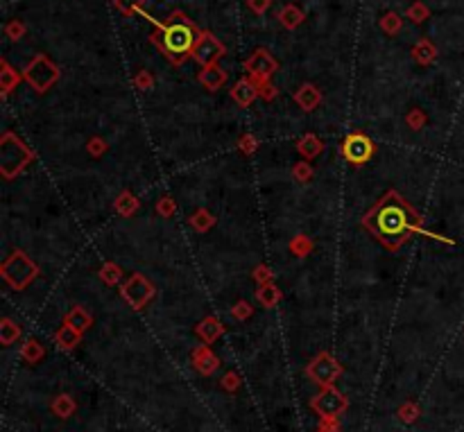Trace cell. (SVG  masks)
Listing matches in <instances>:
<instances>
[{
	"mask_svg": "<svg viewBox=\"0 0 464 432\" xmlns=\"http://www.w3.org/2000/svg\"><path fill=\"white\" fill-rule=\"evenodd\" d=\"M249 315H251V308H249L247 301H238V304L233 306V317H235V320H245V317H249Z\"/></svg>",
	"mask_w": 464,
	"mask_h": 432,
	"instance_id": "cell-40",
	"label": "cell"
},
{
	"mask_svg": "<svg viewBox=\"0 0 464 432\" xmlns=\"http://www.w3.org/2000/svg\"><path fill=\"white\" fill-rule=\"evenodd\" d=\"M428 7L421 3V0H417V3H412L410 7H408V12H405V16L412 21V23H423L428 19Z\"/></svg>",
	"mask_w": 464,
	"mask_h": 432,
	"instance_id": "cell-27",
	"label": "cell"
},
{
	"mask_svg": "<svg viewBox=\"0 0 464 432\" xmlns=\"http://www.w3.org/2000/svg\"><path fill=\"white\" fill-rule=\"evenodd\" d=\"M408 125L417 132V129H421L423 125H426V116H423V111L421 109H412L410 113H408Z\"/></svg>",
	"mask_w": 464,
	"mask_h": 432,
	"instance_id": "cell-35",
	"label": "cell"
},
{
	"mask_svg": "<svg viewBox=\"0 0 464 432\" xmlns=\"http://www.w3.org/2000/svg\"><path fill=\"white\" fill-rule=\"evenodd\" d=\"M256 299H258L265 308H274L276 304H279L281 292L276 290L272 283H263V285H260V290L256 292Z\"/></svg>",
	"mask_w": 464,
	"mask_h": 432,
	"instance_id": "cell-24",
	"label": "cell"
},
{
	"mask_svg": "<svg viewBox=\"0 0 464 432\" xmlns=\"http://www.w3.org/2000/svg\"><path fill=\"white\" fill-rule=\"evenodd\" d=\"M154 292L157 290H154L152 281L136 272V274L129 276L127 283H123V288H120V297H123L127 304L134 308V311H141V308H145L154 299Z\"/></svg>",
	"mask_w": 464,
	"mask_h": 432,
	"instance_id": "cell-7",
	"label": "cell"
},
{
	"mask_svg": "<svg viewBox=\"0 0 464 432\" xmlns=\"http://www.w3.org/2000/svg\"><path fill=\"white\" fill-rule=\"evenodd\" d=\"M224 55H226V48H224L222 41H220L215 35H211V32L202 30L197 35V39H195L191 59L197 61L202 68H206V66H213V63H218Z\"/></svg>",
	"mask_w": 464,
	"mask_h": 432,
	"instance_id": "cell-6",
	"label": "cell"
},
{
	"mask_svg": "<svg viewBox=\"0 0 464 432\" xmlns=\"http://www.w3.org/2000/svg\"><path fill=\"white\" fill-rule=\"evenodd\" d=\"M437 57V48L430 43L428 39H421L417 43L412 46V59L421 63V66H428V63H433Z\"/></svg>",
	"mask_w": 464,
	"mask_h": 432,
	"instance_id": "cell-17",
	"label": "cell"
},
{
	"mask_svg": "<svg viewBox=\"0 0 464 432\" xmlns=\"http://www.w3.org/2000/svg\"><path fill=\"white\" fill-rule=\"evenodd\" d=\"M290 247H292V251H295L297 256H306L308 251H311L313 244H311V240L306 238V235H299V238H297L295 242H292Z\"/></svg>",
	"mask_w": 464,
	"mask_h": 432,
	"instance_id": "cell-34",
	"label": "cell"
},
{
	"mask_svg": "<svg viewBox=\"0 0 464 432\" xmlns=\"http://www.w3.org/2000/svg\"><path fill=\"white\" fill-rule=\"evenodd\" d=\"M362 226L389 251H396L410 238V233L419 231L421 217L403 199V195H398L396 190H387L362 217Z\"/></svg>",
	"mask_w": 464,
	"mask_h": 432,
	"instance_id": "cell-1",
	"label": "cell"
},
{
	"mask_svg": "<svg viewBox=\"0 0 464 432\" xmlns=\"http://www.w3.org/2000/svg\"><path fill=\"white\" fill-rule=\"evenodd\" d=\"M113 208H116L123 217H132L138 210V199L132 193L125 190V193H120V197L116 199V204H113Z\"/></svg>",
	"mask_w": 464,
	"mask_h": 432,
	"instance_id": "cell-20",
	"label": "cell"
},
{
	"mask_svg": "<svg viewBox=\"0 0 464 432\" xmlns=\"http://www.w3.org/2000/svg\"><path fill=\"white\" fill-rule=\"evenodd\" d=\"M313 407H315V412L322 414L324 419H333V417H338V414L345 412L347 401H345V396L338 392V389L327 387L322 394H317L313 398Z\"/></svg>",
	"mask_w": 464,
	"mask_h": 432,
	"instance_id": "cell-10",
	"label": "cell"
},
{
	"mask_svg": "<svg viewBox=\"0 0 464 432\" xmlns=\"http://www.w3.org/2000/svg\"><path fill=\"white\" fill-rule=\"evenodd\" d=\"M143 14L145 19H150L157 30L152 32V43L159 48L161 52H164L170 63H175V66H182V63L188 59L191 52H193V46H195V39L200 35V28L195 26V23L186 16L184 12H173L168 16V21H157L148 16L143 10L138 12Z\"/></svg>",
	"mask_w": 464,
	"mask_h": 432,
	"instance_id": "cell-2",
	"label": "cell"
},
{
	"mask_svg": "<svg viewBox=\"0 0 464 432\" xmlns=\"http://www.w3.org/2000/svg\"><path fill=\"white\" fill-rule=\"evenodd\" d=\"M295 102L304 111H315L322 102V93L315 84H301L295 93Z\"/></svg>",
	"mask_w": 464,
	"mask_h": 432,
	"instance_id": "cell-14",
	"label": "cell"
},
{
	"mask_svg": "<svg viewBox=\"0 0 464 432\" xmlns=\"http://www.w3.org/2000/svg\"><path fill=\"white\" fill-rule=\"evenodd\" d=\"M100 276H102V281H104V283L116 285L120 279H123V270H120V267H118L116 263H107V265L102 267Z\"/></svg>",
	"mask_w": 464,
	"mask_h": 432,
	"instance_id": "cell-28",
	"label": "cell"
},
{
	"mask_svg": "<svg viewBox=\"0 0 464 432\" xmlns=\"http://www.w3.org/2000/svg\"><path fill=\"white\" fill-rule=\"evenodd\" d=\"M254 276H256V279H258V281H265V283H272V281H270V274H267V267H265V265H260V267H258V270L254 272Z\"/></svg>",
	"mask_w": 464,
	"mask_h": 432,
	"instance_id": "cell-43",
	"label": "cell"
},
{
	"mask_svg": "<svg viewBox=\"0 0 464 432\" xmlns=\"http://www.w3.org/2000/svg\"><path fill=\"white\" fill-rule=\"evenodd\" d=\"M245 70H247V77L254 79L256 84H263V81H270V77L279 70V61H276L265 48H256L245 59Z\"/></svg>",
	"mask_w": 464,
	"mask_h": 432,
	"instance_id": "cell-8",
	"label": "cell"
},
{
	"mask_svg": "<svg viewBox=\"0 0 464 432\" xmlns=\"http://www.w3.org/2000/svg\"><path fill=\"white\" fill-rule=\"evenodd\" d=\"M258 97H263V100H274L276 88L270 84V81H263V84H258Z\"/></svg>",
	"mask_w": 464,
	"mask_h": 432,
	"instance_id": "cell-39",
	"label": "cell"
},
{
	"mask_svg": "<svg viewBox=\"0 0 464 432\" xmlns=\"http://www.w3.org/2000/svg\"><path fill=\"white\" fill-rule=\"evenodd\" d=\"M401 26H403V19L396 12H387L380 19V30L385 32V35H389V37L398 35V32H401Z\"/></svg>",
	"mask_w": 464,
	"mask_h": 432,
	"instance_id": "cell-25",
	"label": "cell"
},
{
	"mask_svg": "<svg viewBox=\"0 0 464 432\" xmlns=\"http://www.w3.org/2000/svg\"><path fill=\"white\" fill-rule=\"evenodd\" d=\"M88 152L95 154V157H100V154L107 152V145H104L102 138H93V141H88Z\"/></svg>",
	"mask_w": 464,
	"mask_h": 432,
	"instance_id": "cell-42",
	"label": "cell"
},
{
	"mask_svg": "<svg viewBox=\"0 0 464 432\" xmlns=\"http://www.w3.org/2000/svg\"><path fill=\"white\" fill-rule=\"evenodd\" d=\"M23 77V72L14 70L10 66V61L3 59L0 61V88H3V95H10L16 86H19V81Z\"/></svg>",
	"mask_w": 464,
	"mask_h": 432,
	"instance_id": "cell-16",
	"label": "cell"
},
{
	"mask_svg": "<svg viewBox=\"0 0 464 432\" xmlns=\"http://www.w3.org/2000/svg\"><path fill=\"white\" fill-rule=\"evenodd\" d=\"M222 324H220L215 317H206L204 322H202L200 326H197V333L202 337H204L206 342H213L218 335H222Z\"/></svg>",
	"mask_w": 464,
	"mask_h": 432,
	"instance_id": "cell-23",
	"label": "cell"
},
{
	"mask_svg": "<svg viewBox=\"0 0 464 432\" xmlns=\"http://www.w3.org/2000/svg\"><path fill=\"white\" fill-rule=\"evenodd\" d=\"M276 19H279V23L286 30H295V28L301 26V23H304L306 16H304V12H301L295 3H290V5H283L281 7L279 14H276Z\"/></svg>",
	"mask_w": 464,
	"mask_h": 432,
	"instance_id": "cell-15",
	"label": "cell"
},
{
	"mask_svg": "<svg viewBox=\"0 0 464 432\" xmlns=\"http://www.w3.org/2000/svg\"><path fill=\"white\" fill-rule=\"evenodd\" d=\"M143 3H145V0H113V5H116L125 16L138 14V12L143 10Z\"/></svg>",
	"mask_w": 464,
	"mask_h": 432,
	"instance_id": "cell-29",
	"label": "cell"
},
{
	"mask_svg": "<svg viewBox=\"0 0 464 432\" xmlns=\"http://www.w3.org/2000/svg\"><path fill=\"white\" fill-rule=\"evenodd\" d=\"M270 5H272V0H247V7L254 14H265Z\"/></svg>",
	"mask_w": 464,
	"mask_h": 432,
	"instance_id": "cell-38",
	"label": "cell"
},
{
	"mask_svg": "<svg viewBox=\"0 0 464 432\" xmlns=\"http://www.w3.org/2000/svg\"><path fill=\"white\" fill-rule=\"evenodd\" d=\"M5 35L10 37L12 41H19V39L26 37V26H23L19 19H14V21H10L5 26Z\"/></svg>",
	"mask_w": 464,
	"mask_h": 432,
	"instance_id": "cell-30",
	"label": "cell"
},
{
	"mask_svg": "<svg viewBox=\"0 0 464 432\" xmlns=\"http://www.w3.org/2000/svg\"><path fill=\"white\" fill-rule=\"evenodd\" d=\"M44 353V348L39 346V342L37 340H28V344H26V348H23V355L26 357H30V360H35V355L39 357Z\"/></svg>",
	"mask_w": 464,
	"mask_h": 432,
	"instance_id": "cell-36",
	"label": "cell"
},
{
	"mask_svg": "<svg viewBox=\"0 0 464 432\" xmlns=\"http://www.w3.org/2000/svg\"><path fill=\"white\" fill-rule=\"evenodd\" d=\"M157 210H159V215L170 217V215L175 213V204H173V199H170V197L159 199V204H157Z\"/></svg>",
	"mask_w": 464,
	"mask_h": 432,
	"instance_id": "cell-37",
	"label": "cell"
},
{
	"mask_svg": "<svg viewBox=\"0 0 464 432\" xmlns=\"http://www.w3.org/2000/svg\"><path fill=\"white\" fill-rule=\"evenodd\" d=\"M342 157H345L351 166H362V163H367L374 154V143L369 136H365L362 132H354L349 134L345 141H342Z\"/></svg>",
	"mask_w": 464,
	"mask_h": 432,
	"instance_id": "cell-9",
	"label": "cell"
},
{
	"mask_svg": "<svg viewBox=\"0 0 464 432\" xmlns=\"http://www.w3.org/2000/svg\"><path fill=\"white\" fill-rule=\"evenodd\" d=\"M308 376L315 382H320V385H331L340 376V364L329 353H320L308 364Z\"/></svg>",
	"mask_w": 464,
	"mask_h": 432,
	"instance_id": "cell-11",
	"label": "cell"
},
{
	"mask_svg": "<svg viewBox=\"0 0 464 432\" xmlns=\"http://www.w3.org/2000/svg\"><path fill=\"white\" fill-rule=\"evenodd\" d=\"M32 159H35V154L19 136L12 132L3 134V141H0V173H3L5 179H14Z\"/></svg>",
	"mask_w": 464,
	"mask_h": 432,
	"instance_id": "cell-3",
	"label": "cell"
},
{
	"mask_svg": "<svg viewBox=\"0 0 464 432\" xmlns=\"http://www.w3.org/2000/svg\"><path fill=\"white\" fill-rule=\"evenodd\" d=\"M197 366H200V369L204 371V373H209V371H213L215 366H218V360L206 351V348H202V351L197 353Z\"/></svg>",
	"mask_w": 464,
	"mask_h": 432,
	"instance_id": "cell-31",
	"label": "cell"
},
{
	"mask_svg": "<svg viewBox=\"0 0 464 432\" xmlns=\"http://www.w3.org/2000/svg\"><path fill=\"white\" fill-rule=\"evenodd\" d=\"M297 150H299V154L304 159H315L317 154H320L322 150H324V145H322V141L317 138L315 134H306V136H301L299 138V143H297Z\"/></svg>",
	"mask_w": 464,
	"mask_h": 432,
	"instance_id": "cell-19",
	"label": "cell"
},
{
	"mask_svg": "<svg viewBox=\"0 0 464 432\" xmlns=\"http://www.w3.org/2000/svg\"><path fill=\"white\" fill-rule=\"evenodd\" d=\"M258 97V84L251 77H242L233 84L231 88V100L240 107H249L254 104V100Z\"/></svg>",
	"mask_w": 464,
	"mask_h": 432,
	"instance_id": "cell-12",
	"label": "cell"
},
{
	"mask_svg": "<svg viewBox=\"0 0 464 432\" xmlns=\"http://www.w3.org/2000/svg\"><path fill=\"white\" fill-rule=\"evenodd\" d=\"M134 84L141 88V91H150V88L154 86V77H152V72H148V70H141L136 75V79H134Z\"/></svg>",
	"mask_w": 464,
	"mask_h": 432,
	"instance_id": "cell-33",
	"label": "cell"
},
{
	"mask_svg": "<svg viewBox=\"0 0 464 432\" xmlns=\"http://www.w3.org/2000/svg\"><path fill=\"white\" fill-rule=\"evenodd\" d=\"M64 324L72 326V328L79 331V333H84L88 326L93 324V317L88 315L82 306H75V308H70V311L66 313V317H64Z\"/></svg>",
	"mask_w": 464,
	"mask_h": 432,
	"instance_id": "cell-18",
	"label": "cell"
},
{
	"mask_svg": "<svg viewBox=\"0 0 464 432\" xmlns=\"http://www.w3.org/2000/svg\"><path fill=\"white\" fill-rule=\"evenodd\" d=\"M213 222H215V217L211 215L209 210H204V208H200L197 213H195V215L191 217V224H193L197 231H206V229H211V226H213Z\"/></svg>",
	"mask_w": 464,
	"mask_h": 432,
	"instance_id": "cell-26",
	"label": "cell"
},
{
	"mask_svg": "<svg viewBox=\"0 0 464 432\" xmlns=\"http://www.w3.org/2000/svg\"><path fill=\"white\" fill-rule=\"evenodd\" d=\"M57 344H59L61 348H72L79 342V337H82V333L79 331H75L72 326H68V324H64L59 331H57Z\"/></svg>",
	"mask_w": 464,
	"mask_h": 432,
	"instance_id": "cell-21",
	"label": "cell"
},
{
	"mask_svg": "<svg viewBox=\"0 0 464 432\" xmlns=\"http://www.w3.org/2000/svg\"><path fill=\"white\" fill-rule=\"evenodd\" d=\"M197 79H200V84L206 88V91L213 93V91H218V88H222L226 84V70L220 68L218 63H213V66L202 68Z\"/></svg>",
	"mask_w": 464,
	"mask_h": 432,
	"instance_id": "cell-13",
	"label": "cell"
},
{
	"mask_svg": "<svg viewBox=\"0 0 464 432\" xmlns=\"http://www.w3.org/2000/svg\"><path fill=\"white\" fill-rule=\"evenodd\" d=\"M21 335V326L14 324L10 317H5L3 322H0V342H3L5 346L14 344V340H19Z\"/></svg>",
	"mask_w": 464,
	"mask_h": 432,
	"instance_id": "cell-22",
	"label": "cell"
},
{
	"mask_svg": "<svg viewBox=\"0 0 464 432\" xmlns=\"http://www.w3.org/2000/svg\"><path fill=\"white\" fill-rule=\"evenodd\" d=\"M21 72H23V79H26L37 93L50 91V86H55L57 79H59V66H57L48 55H35Z\"/></svg>",
	"mask_w": 464,
	"mask_h": 432,
	"instance_id": "cell-4",
	"label": "cell"
},
{
	"mask_svg": "<svg viewBox=\"0 0 464 432\" xmlns=\"http://www.w3.org/2000/svg\"><path fill=\"white\" fill-rule=\"evenodd\" d=\"M0 274L12 290H26L39 276V267L28 258L26 251H12L10 258L0 267Z\"/></svg>",
	"mask_w": 464,
	"mask_h": 432,
	"instance_id": "cell-5",
	"label": "cell"
},
{
	"mask_svg": "<svg viewBox=\"0 0 464 432\" xmlns=\"http://www.w3.org/2000/svg\"><path fill=\"white\" fill-rule=\"evenodd\" d=\"M240 150L245 152V154H251V152L256 150V138L251 136V134H245V136L240 138Z\"/></svg>",
	"mask_w": 464,
	"mask_h": 432,
	"instance_id": "cell-41",
	"label": "cell"
},
{
	"mask_svg": "<svg viewBox=\"0 0 464 432\" xmlns=\"http://www.w3.org/2000/svg\"><path fill=\"white\" fill-rule=\"evenodd\" d=\"M292 175H295V179H297L299 184H306V181H311L313 168L308 166V163H297V166L292 168Z\"/></svg>",
	"mask_w": 464,
	"mask_h": 432,
	"instance_id": "cell-32",
	"label": "cell"
}]
</instances>
